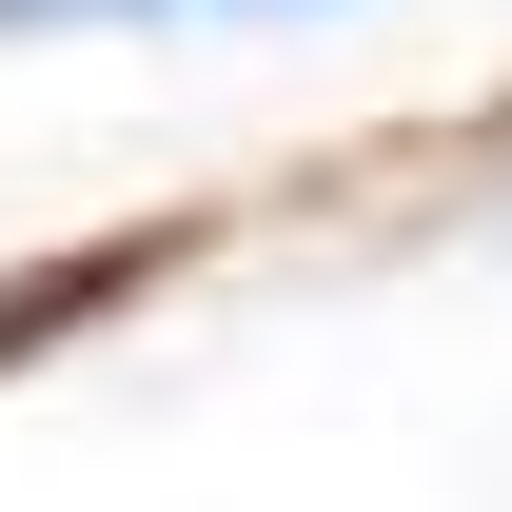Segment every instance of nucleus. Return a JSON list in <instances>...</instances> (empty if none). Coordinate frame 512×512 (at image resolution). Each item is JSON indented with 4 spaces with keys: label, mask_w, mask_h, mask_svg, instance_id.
Masks as SVG:
<instances>
[{
    "label": "nucleus",
    "mask_w": 512,
    "mask_h": 512,
    "mask_svg": "<svg viewBox=\"0 0 512 512\" xmlns=\"http://www.w3.org/2000/svg\"><path fill=\"white\" fill-rule=\"evenodd\" d=\"M0 20H99V0H0Z\"/></svg>",
    "instance_id": "f257e3e1"
},
{
    "label": "nucleus",
    "mask_w": 512,
    "mask_h": 512,
    "mask_svg": "<svg viewBox=\"0 0 512 512\" xmlns=\"http://www.w3.org/2000/svg\"><path fill=\"white\" fill-rule=\"evenodd\" d=\"M0 335H40V296H0Z\"/></svg>",
    "instance_id": "f03ea898"
}]
</instances>
